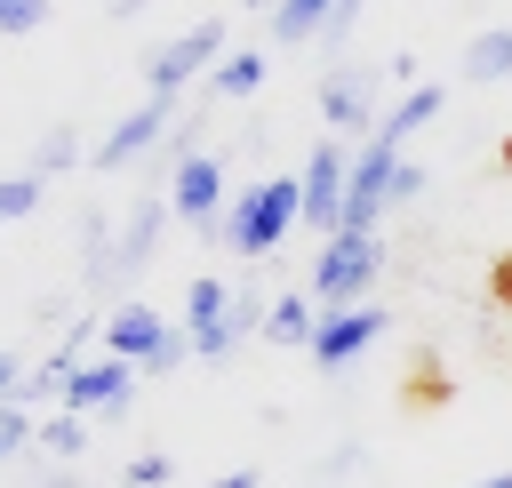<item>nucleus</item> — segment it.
Segmentation results:
<instances>
[{
    "label": "nucleus",
    "mask_w": 512,
    "mask_h": 488,
    "mask_svg": "<svg viewBox=\"0 0 512 488\" xmlns=\"http://www.w3.org/2000/svg\"><path fill=\"white\" fill-rule=\"evenodd\" d=\"M160 336H168V320H160L152 304H136V296H120V304L104 312V352H112V360H136V368H144Z\"/></svg>",
    "instance_id": "f8f14e48"
},
{
    "label": "nucleus",
    "mask_w": 512,
    "mask_h": 488,
    "mask_svg": "<svg viewBox=\"0 0 512 488\" xmlns=\"http://www.w3.org/2000/svg\"><path fill=\"white\" fill-rule=\"evenodd\" d=\"M208 488H264V480H256V464H232V472H216Z\"/></svg>",
    "instance_id": "2f4dec72"
},
{
    "label": "nucleus",
    "mask_w": 512,
    "mask_h": 488,
    "mask_svg": "<svg viewBox=\"0 0 512 488\" xmlns=\"http://www.w3.org/2000/svg\"><path fill=\"white\" fill-rule=\"evenodd\" d=\"M32 488H88V480H80V472H72V464H48V472H40V480H32Z\"/></svg>",
    "instance_id": "473e14b6"
},
{
    "label": "nucleus",
    "mask_w": 512,
    "mask_h": 488,
    "mask_svg": "<svg viewBox=\"0 0 512 488\" xmlns=\"http://www.w3.org/2000/svg\"><path fill=\"white\" fill-rule=\"evenodd\" d=\"M264 88V48H224L216 72H208V104H240Z\"/></svg>",
    "instance_id": "dca6fc26"
},
{
    "label": "nucleus",
    "mask_w": 512,
    "mask_h": 488,
    "mask_svg": "<svg viewBox=\"0 0 512 488\" xmlns=\"http://www.w3.org/2000/svg\"><path fill=\"white\" fill-rule=\"evenodd\" d=\"M376 272H384V240L376 232H328L312 272H304V288H312L320 312H344V304H368Z\"/></svg>",
    "instance_id": "20e7f679"
},
{
    "label": "nucleus",
    "mask_w": 512,
    "mask_h": 488,
    "mask_svg": "<svg viewBox=\"0 0 512 488\" xmlns=\"http://www.w3.org/2000/svg\"><path fill=\"white\" fill-rule=\"evenodd\" d=\"M440 112H448V88H440V80H416L408 96H392V112H384V128H376V136L408 144V136H416V128H432Z\"/></svg>",
    "instance_id": "ddd939ff"
},
{
    "label": "nucleus",
    "mask_w": 512,
    "mask_h": 488,
    "mask_svg": "<svg viewBox=\"0 0 512 488\" xmlns=\"http://www.w3.org/2000/svg\"><path fill=\"white\" fill-rule=\"evenodd\" d=\"M16 384H24V352H8V344H0V392H16Z\"/></svg>",
    "instance_id": "7c9ffc66"
},
{
    "label": "nucleus",
    "mask_w": 512,
    "mask_h": 488,
    "mask_svg": "<svg viewBox=\"0 0 512 488\" xmlns=\"http://www.w3.org/2000/svg\"><path fill=\"white\" fill-rule=\"evenodd\" d=\"M128 392H136V360H80L72 376H64V392H56V408H72V416H128Z\"/></svg>",
    "instance_id": "9d476101"
},
{
    "label": "nucleus",
    "mask_w": 512,
    "mask_h": 488,
    "mask_svg": "<svg viewBox=\"0 0 512 488\" xmlns=\"http://www.w3.org/2000/svg\"><path fill=\"white\" fill-rule=\"evenodd\" d=\"M384 328H392V312H384V304H344V312H320V328H312L304 360H312L320 376H336V368H352V360H360Z\"/></svg>",
    "instance_id": "6e6552de"
},
{
    "label": "nucleus",
    "mask_w": 512,
    "mask_h": 488,
    "mask_svg": "<svg viewBox=\"0 0 512 488\" xmlns=\"http://www.w3.org/2000/svg\"><path fill=\"white\" fill-rule=\"evenodd\" d=\"M144 8H152V0H104V16H112V24H128V16H144Z\"/></svg>",
    "instance_id": "72a5a7b5"
},
{
    "label": "nucleus",
    "mask_w": 512,
    "mask_h": 488,
    "mask_svg": "<svg viewBox=\"0 0 512 488\" xmlns=\"http://www.w3.org/2000/svg\"><path fill=\"white\" fill-rule=\"evenodd\" d=\"M488 296L512 312V256H496V272H488Z\"/></svg>",
    "instance_id": "c756f323"
},
{
    "label": "nucleus",
    "mask_w": 512,
    "mask_h": 488,
    "mask_svg": "<svg viewBox=\"0 0 512 488\" xmlns=\"http://www.w3.org/2000/svg\"><path fill=\"white\" fill-rule=\"evenodd\" d=\"M32 424H40V416H32L24 400H0V464H8L16 448H32Z\"/></svg>",
    "instance_id": "393cba45"
},
{
    "label": "nucleus",
    "mask_w": 512,
    "mask_h": 488,
    "mask_svg": "<svg viewBox=\"0 0 512 488\" xmlns=\"http://www.w3.org/2000/svg\"><path fill=\"white\" fill-rule=\"evenodd\" d=\"M160 240H168V200H160V192L128 200V208H120V224H112V240H104V256L80 272V296H88V304H104L112 288H128V280L160 256Z\"/></svg>",
    "instance_id": "f03ea898"
},
{
    "label": "nucleus",
    "mask_w": 512,
    "mask_h": 488,
    "mask_svg": "<svg viewBox=\"0 0 512 488\" xmlns=\"http://www.w3.org/2000/svg\"><path fill=\"white\" fill-rule=\"evenodd\" d=\"M224 208V160L216 152H192V160H176V224H192L200 240H216V216Z\"/></svg>",
    "instance_id": "9b49d317"
},
{
    "label": "nucleus",
    "mask_w": 512,
    "mask_h": 488,
    "mask_svg": "<svg viewBox=\"0 0 512 488\" xmlns=\"http://www.w3.org/2000/svg\"><path fill=\"white\" fill-rule=\"evenodd\" d=\"M312 328H320V304H312V288H272L264 344H312Z\"/></svg>",
    "instance_id": "4468645a"
},
{
    "label": "nucleus",
    "mask_w": 512,
    "mask_h": 488,
    "mask_svg": "<svg viewBox=\"0 0 512 488\" xmlns=\"http://www.w3.org/2000/svg\"><path fill=\"white\" fill-rule=\"evenodd\" d=\"M440 400H448V376L416 360V376H408V408H440Z\"/></svg>",
    "instance_id": "bb28decb"
},
{
    "label": "nucleus",
    "mask_w": 512,
    "mask_h": 488,
    "mask_svg": "<svg viewBox=\"0 0 512 488\" xmlns=\"http://www.w3.org/2000/svg\"><path fill=\"white\" fill-rule=\"evenodd\" d=\"M184 360H192V336H184V320H168V336H160V344H152V360H144V368H136V376H176V368H184Z\"/></svg>",
    "instance_id": "5701e85b"
},
{
    "label": "nucleus",
    "mask_w": 512,
    "mask_h": 488,
    "mask_svg": "<svg viewBox=\"0 0 512 488\" xmlns=\"http://www.w3.org/2000/svg\"><path fill=\"white\" fill-rule=\"evenodd\" d=\"M32 208H48V184L40 176H0V224H24Z\"/></svg>",
    "instance_id": "4be33fe9"
},
{
    "label": "nucleus",
    "mask_w": 512,
    "mask_h": 488,
    "mask_svg": "<svg viewBox=\"0 0 512 488\" xmlns=\"http://www.w3.org/2000/svg\"><path fill=\"white\" fill-rule=\"evenodd\" d=\"M456 72H464L472 88H496V80H512V24H488V32H472Z\"/></svg>",
    "instance_id": "2eb2a0df"
},
{
    "label": "nucleus",
    "mask_w": 512,
    "mask_h": 488,
    "mask_svg": "<svg viewBox=\"0 0 512 488\" xmlns=\"http://www.w3.org/2000/svg\"><path fill=\"white\" fill-rule=\"evenodd\" d=\"M344 176H352V144L344 136H328V144H312V160H304V232H336L344 224Z\"/></svg>",
    "instance_id": "1a4fd4ad"
},
{
    "label": "nucleus",
    "mask_w": 512,
    "mask_h": 488,
    "mask_svg": "<svg viewBox=\"0 0 512 488\" xmlns=\"http://www.w3.org/2000/svg\"><path fill=\"white\" fill-rule=\"evenodd\" d=\"M168 112H176L168 96H136V104H128V112H120V120H112L96 144H88V168H96V176H120V168H136V160H144V152L168 136Z\"/></svg>",
    "instance_id": "0eeeda50"
},
{
    "label": "nucleus",
    "mask_w": 512,
    "mask_h": 488,
    "mask_svg": "<svg viewBox=\"0 0 512 488\" xmlns=\"http://www.w3.org/2000/svg\"><path fill=\"white\" fill-rule=\"evenodd\" d=\"M64 168H88V144H80V128H72V120H48V136L32 144V168H24V176H40V184H48V176H64Z\"/></svg>",
    "instance_id": "a211bd4d"
},
{
    "label": "nucleus",
    "mask_w": 512,
    "mask_h": 488,
    "mask_svg": "<svg viewBox=\"0 0 512 488\" xmlns=\"http://www.w3.org/2000/svg\"><path fill=\"white\" fill-rule=\"evenodd\" d=\"M472 488H512V472H488V480H472Z\"/></svg>",
    "instance_id": "f704fd0d"
},
{
    "label": "nucleus",
    "mask_w": 512,
    "mask_h": 488,
    "mask_svg": "<svg viewBox=\"0 0 512 488\" xmlns=\"http://www.w3.org/2000/svg\"><path fill=\"white\" fill-rule=\"evenodd\" d=\"M240 8H272V0H240Z\"/></svg>",
    "instance_id": "e433bc0d"
},
{
    "label": "nucleus",
    "mask_w": 512,
    "mask_h": 488,
    "mask_svg": "<svg viewBox=\"0 0 512 488\" xmlns=\"http://www.w3.org/2000/svg\"><path fill=\"white\" fill-rule=\"evenodd\" d=\"M224 208H232V216L216 224V240H224L240 264H264V256L304 224V184H296V176H256V184H240Z\"/></svg>",
    "instance_id": "f257e3e1"
},
{
    "label": "nucleus",
    "mask_w": 512,
    "mask_h": 488,
    "mask_svg": "<svg viewBox=\"0 0 512 488\" xmlns=\"http://www.w3.org/2000/svg\"><path fill=\"white\" fill-rule=\"evenodd\" d=\"M216 56H224V16H200V24H184V32H168V40H152L144 48V96H184L200 72H216Z\"/></svg>",
    "instance_id": "39448f33"
},
{
    "label": "nucleus",
    "mask_w": 512,
    "mask_h": 488,
    "mask_svg": "<svg viewBox=\"0 0 512 488\" xmlns=\"http://www.w3.org/2000/svg\"><path fill=\"white\" fill-rule=\"evenodd\" d=\"M32 448H40L48 464H72V456L88 448V416H72V408H48V416L32 424Z\"/></svg>",
    "instance_id": "6ab92c4d"
},
{
    "label": "nucleus",
    "mask_w": 512,
    "mask_h": 488,
    "mask_svg": "<svg viewBox=\"0 0 512 488\" xmlns=\"http://www.w3.org/2000/svg\"><path fill=\"white\" fill-rule=\"evenodd\" d=\"M408 200H424V168L416 160H400V176H392V208H408Z\"/></svg>",
    "instance_id": "c85d7f7f"
},
{
    "label": "nucleus",
    "mask_w": 512,
    "mask_h": 488,
    "mask_svg": "<svg viewBox=\"0 0 512 488\" xmlns=\"http://www.w3.org/2000/svg\"><path fill=\"white\" fill-rule=\"evenodd\" d=\"M312 96H320V120H328L336 136H376V128H384V112H392V72H384L376 56H368V64H360V56H344V64H328V72H320V88H312Z\"/></svg>",
    "instance_id": "7ed1b4c3"
},
{
    "label": "nucleus",
    "mask_w": 512,
    "mask_h": 488,
    "mask_svg": "<svg viewBox=\"0 0 512 488\" xmlns=\"http://www.w3.org/2000/svg\"><path fill=\"white\" fill-rule=\"evenodd\" d=\"M496 168H504V176H512V136H504V144H496Z\"/></svg>",
    "instance_id": "c9c22d12"
},
{
    "label": "nucleus",
    "mask_w": 512,
    "mask_h": 488,
    "mask_svg": "<svg viewBox=\"0 0 512 488\" xmlns=\"http://www.w3.org/2000/svg\"><path fill=\"white\" fill-rule=\"evenodd\" d=\"M400 144L392 136H368L352 152V176H344V224L336 232H376V216H392V176H400Z\"/></svg>",
    "instance_id": "423d86ee"
},
{
    "label": "nucleus",
    "mask_w": 512,
    "mask_h": 488,
    "mask_svg": "<svg viewBox=\"0 0 512 488\" xmlns=\"http://www.w3.org/2000/svg\"><path fill=\"white\" fill-rule=\"evenodd\" d=\"M352 464H360V440H336V448H328V464H320V480H312V488H344V480H352Z\"/></svg>",
    "instance_id": "cd10ccee"
},
{
    "label": "nucleus",
    "mask_w": 512,
    "mask_h": 488,
    "mask_svg": "<svg viewBox=\"0 0 512 488\" xmlns=\"http://www.w3.org/2000/svg\"><path fill=\"white\" fill-rule=\"evenodd\" d=\"M168 480H176V464H168L160 448H144V456L120 464V488H168Z\"/></svg>",
    "instance_id": "b1692460"
},
{
    "label": "nucleus",
    "mask_w": 512,
    "mask_h": 488,
    "mask_svg": "<svg viewBox=\"0 0 512 488\" xmlns=\"http://www.w3.org/2000/svg\"><path fill=\"white\" fill-rule=\"evenodd\" d=\"M40 24H48V0H0V32H8V40L40 32Z\"/></svg>",
    "instance_id": "a878e982"
},
{
    "label": "nucleus",
    "mask_w": 512,
    "mask_h": 488,
    "mask_svg": "<svg viewBox=\"0 0 512 488\" xmlns=\"http://www.w3.org/2000/svg\"><path fill=\"white\" fill-rule=\"evenodd\" d=\"M360 16H368V0H336V8H328V24L312 32V48H320L328 64H344V48H352V32H360Z\"/></svg>",
    "instance_id": "412c9836"
},
{
    "label": "nucleus",
    "mask_w": 512,
    "mask_h": 488,
    "mask_svg": "<svg viewBox=\"0 0 512 488\" xmlns=\"http://www.w3.org/2000/svg\"><path fill=\"white\" fill-rule=\"evenodd\" d=\"M328 8H336V0H272V8H264V32H272V48H304V40L328 24Z\"/></svg>",
    "instance_id": "f3484780"
},
{
    "label": "nucleus",
    "mask_w": 512,
    "mask_h": 488,
    "mask_svg": "<svg viewBox=\"0 0 512 488\" xmlns=\"http://www.w3.org/2000/svg\"><path fill=\"white\" fill-rule=\"evenodd\" d=\"M224 304H232V288H224L216 272H200V280L184 288V336H208V328L224 320Z\"/></svg>",
    "instance_id": "aec40b11"
}]
</instances>
